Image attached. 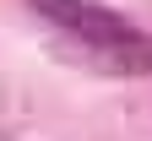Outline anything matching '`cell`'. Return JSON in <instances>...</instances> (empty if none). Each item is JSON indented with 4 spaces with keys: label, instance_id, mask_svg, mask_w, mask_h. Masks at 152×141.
I'll list each match as a JSON object with an SVG mask.
<instances>
[{
    "label": "cell",
    "instance_id": "cell-1",
    "mask_svg": "<svg viewBox=\"0 0 152 141\" xmlns=\"http://www.w3.org/2000/svg\"><path fill=\"white\" fill-rule=\"evenodd\" d=\"M27 6H33L38 16H49L54 27L76 33L82 44H114V38H130V33H136L125 16H114V11H103V6H92V0H27Z\"/></svg>",
    "mask_w": 152,
    "mask_h": 141
},
{
    "label": "cell",
    "instance_id": "cell-2",
    "mask_svg": "<svg viewBox=\"0 0 152 141\" xmlns=\"http://www.w3.org/2000/svg\"><path fill=\"white\" fill-rule=\"evenodd\" d=\"M92 65H103V71H125V76H141L152 71V38L141 33H130V38H114V44H82Z\"/></svg>",
    "mask_w": 152,
    "mask_h": 141
}]
</instances>
